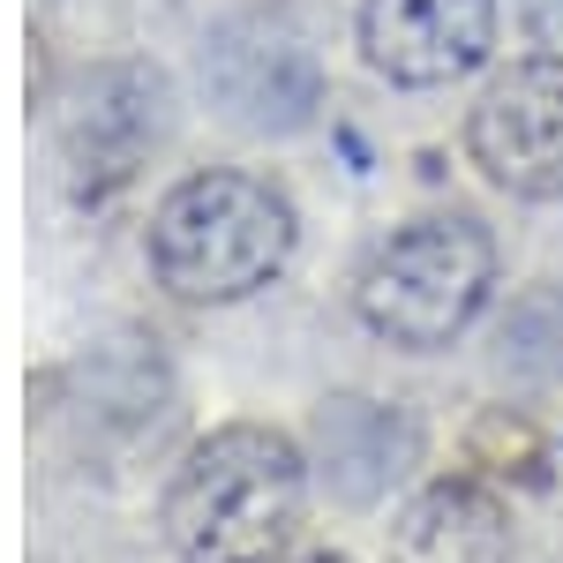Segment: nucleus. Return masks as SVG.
Listing matches in <instances>:
<instances>
[{"label":"nucleus","instance_id":"7","mask_svg":"<svg viewBox=\"0 0 563 563\" xmlns=\"http://www.w3.org/2000/svg\"><path fill=\"white\" fill-rule=\"evenodd\" d=\"M390 563H511V511L474 481H435L398 511Z\"/></svg>","mask_w":563,"mask_h":563},{"label":"nucleus","instance_id":"9","mask_svg":"<svg viewBox=\"0 0 563 563\" xmlns=\"http://www.w3.org/2000/svg\"><path fill=\"white\" fill-rule=\"evenodd\" d=\"M271 563H346V556H271Z\"/></svg>","mask_w":563,"mask_h":563},{"label":"nucleus","instance_id":"2","mask_svg":"<svg viewBox=\"0 0 563 563\" xmlns=\"http://www.w3.org/2000/svg\"><path fill=\"white\" fill-rule=\"evenodd\" d=\"M286 256H294V203L256 174H188L151 211V271L174 301H249L286 271Z\"/></svg>","mask_w":563,"mask_h":563},{"label":"nucleus","instance_id":"8","mask_svg":"<svg viewBox=\"0 0 563 563\" xmlns=\"http://www.w3.org/2000/svg\"><path fill=\"white\" fill-rule=\"evenodd\" d=\"M519 23H526V38L541 45V53L563 60V0H519Z\"/></svg>","mask_w":563,"mask_h":563},{"label":"nucleus","instance_id":"4","mask_svg":"<svg viewBox=\"0 0 563 563\" xmlns=\"http://www.w3.org/2000/svg\"><path fill=\"white\" fill-rule=\"evenodd\" d=\"M203 90L218 98V113L233 129L256 135H286L301 129L323 98V68H316V45L294 15L278 8H249V15H225L203 45Z\"/></svg>","mask_w":563,"mask_h":563},{"label":"nucleus","instance_id":"3","mask_svg":"<svg viewBox=\"0 0 563 563\" xmlns=\"http://www.w3.org/2000/svg\"><path fill=\"white\" fill-rule=\"evenodd\" d=\"M488 294H496V241L474 218H413L390 241H376V256L353 278L361 323L406 353L451 346L488 308Z\"/></svg>","mask_w":563,"mask_h":563},{"label":"nucleus","instance_id":"6","mask_svg":"<svg viewBox=\"0 0 563 563\" xmlns=\"http://www.w3.org/2000/svg\"><path fill=\"white\" fill-rule=\"evenodd\" d=\"M361 60L398 90H443L496 45V0H361Z\"/></svg>","mask_w":563,"mask_h":563},{"label":"nucleus","instance_id":"1","mask_svg":"<svg viewBox=\"0 0 563 563\" xmlns=\"http://www.w3.org/2000/svg\"><path fill=\"white\" fill-rule=\"evenodd\" d=\"M308 511V466L278 429H218L166 488V541L180 563H271Z\"/></svg>","mask_w":563,"mask_h":563},{"label":"nucleus","instance_id":"5","mask_svg":"<svg viewBox=\"0 0 563 563\" xmlns=\"http://www.w3.org/2000/svg\"><path fill=\"white\" fill-rule=\"evenodd\" d=\"M466 158L504 196H526V203L563 196V60L556 53H533V60H511L504 76H488V90L466 113Z\"/></svg>","mask_w":563,"mask_h":563}]
</instances>
